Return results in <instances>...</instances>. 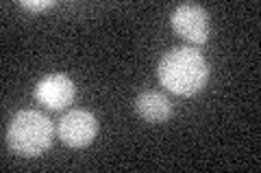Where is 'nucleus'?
Instances as JSON below:
<instances>
[{"label": "nucleus", "mask_w": 261, "mask_h": 173, "mask_svg": "<svg viewBox=\"0 0 261 173\" xmlns=\"http://www.w3.org/2000/svg\"><path fill=\"white\" fill-rule=\"evenodd\" d=\"M74 82H72L65 74H50L37 82L35 87V97L39 104L48 106L53 111L65 109L74 100Z\"/></svg>", "instance_id": "obj_5"}, {"label": "nucleus", "mask_w": 261, "mask_h": 173, "mask_svg": "<svg viewBox=\"0 0 261 173\" xmlns=\"http://www.w3.org/2000/svg\"><path fill=\"white\" fill-rule=\"evenodd\" d=\"M135 111L140 117L150 121V123H163L172 115V104L161 91H144L137 95L135 100Z\"/></svg>", "instance_id": "obj_6"}, {"label": "nucleus", "mask_w": 261, "mask_h": 173, "mask_svg": "<svg viewBox=\"0 0 261 173\" xmlns=\"http://www.w3.org/2000/svg\"><path fill=\"white\" fill-rule=\"evenodd\" d=\"M170 22H172V28L176 35L192 41V44L200 46L209 37V15L200 5H194V3L178 5Z\"/></svg>", "instance_id": "obj_4"}, {"label": "nucleus", "mask_w": 261, "mask_h": 173, "mask_svg": "<svg viewBox=\"0 0 261 173\" xmlns=\"http://www.w3.org/2000/svg\"><path fill=\"white\" fill-rule=\"evenodd\" d=\"M59 139L68 147H85L96 139L98 132V119L94 113L85 109H76L65 113L59 121Z\"/></svg>", "instance_id": "obj_3"}, {"label": "nucleus", "mask_w": 261, "mask_h": 173, "mask_svg": "<svg viewBox=\"0 0 261 173\" xmlns=\"http://www.w3.org/2000/svg\"><path fill=\"white\" fill-rule=\"evenodd\" d=\"M53 121L39 111H20L9 123L7 143L9 147L27 158L44 154L53 143Z\"/></svg>", "instance_id": "obj_2"}, {"label": "nucleus", "mask_w": 261, "mask_h": 173, "mask_svg": "<svg viewBox=\"0 0 261 173\" xmlns=\"http://www.w3.org/2000/svg\"><path fill=\"white\" fill-rule=\"evenodd\" d=\"M157 74L168 91L176 95H196L209 80V65L194 48H174L163 54Z\"/></svg>", "instance_id": "obj_1"}, {"label": "nucleus", "mask_w": 261, "mask_h": 173, "mask_svg": "<svg viewBox=\"0 0 261 173\" xmlns=\"http://www.w3.org/2000/svg\"><path fill=\"white\" fill-rule=\"evenodd\" d=\"M22 9H29V11H46L55 7V0H39V3H33V0H22L20 3Z\"/></svg>", "instance_id": "obj_7"}]
</instances>
